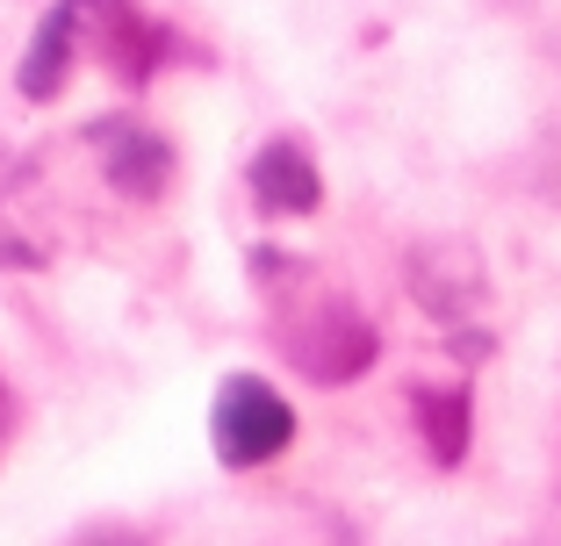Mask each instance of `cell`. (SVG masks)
<instances>
[{"instance_id":"5","label":"cell","mask_w":561,"mask_h":546,"mask_svg":"<svg viewBox=\"0 0 561 546\" xmlns=\"http://www.w3.org/2000/svg\"><path fill=\"white\" fill-rule=\"evenodd\" d=\"M72 66H80V15H72V0H50L30 50H22V66H15V94L22 101H58Z\"/></svg>"},{"instance_id":"1","label":"cell","mask_w":561,"mask_h":546,"mask_svg":"<svg viewBox=\"0 0 561 546\" xmlns=\"http://www.w3.org/2000/svg\"><path fill=\"white\" fill-rule=\"evenodd\" d=\"M288 281H296V302H280V332H274V346L288 352V367L310 374L317 388H346V381H360L367 367H375V352H381L375 324H367L346 295L317 288L310 274H302V259L288 266Z\"/></svg>"},{"instance_id":"3","label":"cell","mask_w":561,"mask_h":546,"mask_svg":"<svg viewBox=\"0 0 561 546\" xmlns=\"http://www.w3.org/2000/svg\"><path fill=\"white\" fill-rule=\"evenodd\" d=\"M94 144H101V173L123 201H159L173 187V144L159 130L116 116V123H94Z\"/></svg>"},{"instance_id":"6","label":"cell","mask_w":561,"mask_h":546,"mask_svg":"<svg viewBox=\"0 0 561 546\" xmlns=\"http://www.w3.org/2000/svg\"><path fill=\"white\" fill-rule=\"evenodd\" d=\"M411 417H417V439H425L432 467L468 461V439H476V396H468V381H417Z\"/></svg>"},{"instance_id":"2","label":"cell","mask_w":561,"mask_h":546,"mask_svg":"<svg viewBox=\"0 0 561 546\" xmlns=\"http://www.w3.org/2000/svg\"><path fill=\"white\" fill-rule=\"evenodd\" d=\"M209 446L231 475H252V467L280 461L296 446V403L260 374H224V388L209 403Z\"/></svg>"},{"instance_id":"4","label":"cell","mask_w":561,"mask_h":546,"mask_svg":"<svg viewBox=\"0 0 561 546\" xmlns=\"http://www.w3.org/2000/svg\"><path fill=\"white\" fill-rule=\"evenodd\" d=\"M245 187L260 216H317V201H324V173L302 137H266L245 166Z\"/></svg>"}]
</instances>
